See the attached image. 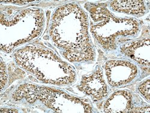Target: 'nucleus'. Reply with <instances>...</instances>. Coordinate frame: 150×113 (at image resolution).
Segmentation results:
<instances>
[{
    "label": "nucleus",
    "mask_w": 150,
    "mask_h": 113,
    "mask_svg": "<svg viewBox=\"0 0 150 113\" xmlns=\"http://www.w3.org/2000/svg\"><path fill=\"white\" fill-rule=\"evenodd\" d=\"M140 92L145 97L148 101H149V80H146L139 87Z\"/></svg>",
    "instance_id": "nucleus-3"
},
{
    "label": "nucleus",
    "mask_w": 150,
    "mask_h": 113,
    "mask_svg": "<svg viewBox=\"0 0 150 113\" xmlns=\"http://www.w3.org/2000/svg\"><path fill=\"white\" fill-rule=\"evenodd\" d=\"M79 89L91 96L94 101H98L105 97L107 95L108 91L102 70L98 68L91 77H84L82 78Z\"/></svg>",
    "instance_id": "nucleus-1"
},
{
    "label": "nucleus",
    "mask_w": 150,
    "mask_h": 113,
    "mask_svg": "<svg viewBox=\"0 0 150 113\" xmlns=\"http://www.w3.org/2000/svg\"><path fill=\"white\" fill-rule=\"evenodd\" d=\"M110 6L117 11L136 15H143L146 10L142 1H113Z\"/></svg>",
    "instance_id": "nucleus-2"
}]
</instances>
